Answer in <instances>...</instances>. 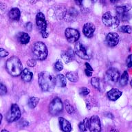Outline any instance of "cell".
<instances>
[{"label": "cell", "mask_w": 132, "mask_h": 132, "mask_svg": "<svg viewBox=\"0 0 132 132\" xmlns=\"http://www.w3.org/2000/svg\"><path fill=\"white\" fill-rule=\"evenodd\" d=\"M38 82L41 89L44 92H51L56 85L55 77L48 72L39 73Z\"/></svg>", "instance_id": "cell-1"}, {"label": "cell", "mask_w": 132, "mask_h": 132, "mask_svg": "<svg viewBox=\"0 0 132 132\" xmlns=\"http://www.w3.org/2000/svg\"><path fill=\"white\" fill-rule=\"evenodd\" d=\"M6 68L8 74L14 77L19 76L23 71L22 63L16 56H11L7 60Z\"/></svg>", "instance_id": "cell-2"}, {"label": "cell", "mask_w": 132, "mask_h": 132, "mask_svg": "<svg viewBox=\"0 0 132 132\" xmlns=\"http://www.w3.org/2000/svg\"><path fill=\"white\" fill-rule=\"evenodd\" d=\"M32 52L35 57L39 61L45 60L47 58L48 54L46 45L41 41L36 42L34 44L32 47Z\"/></svg>", "instance_id": "cell-3"}, {"label": "cell", "mask_w": 132, "mask_h": 132, "mask_svg": "<svg viewBox=\"0 0 132 132\" xmlns=\"http://www.w3.org/2000/svg\"><path fill=\"white\" fill-rule=\"evenodd\" d=\"M102 21L105 26L111 28H116L120 24L119 19L110 12H105L103 14L102 16Z\"/></svg>", "instance_id": "cell-4"}, {"label": "cell", "mask_w": 132, "mask_h": 132, "mask_svg": "<svg viewBox=\"0 0 132 132\" xmlns=\"http://www.w3.org/2000/svg\"><path fill=\"white\" fill-rule=\"evenodd\" d=\"M21 117V111L16 104H12L6 115V120L8 122L16 121Z\"/></svg>", "instance_id": "cell-5"}, {"label": "cell", "mask_w": 132, "mask_h": 132, "mask_svg": "<svg viewBox=\"0 0 132 132\" xmlns=\"http://www.w3.org/2000/svg\"><path fill=\"white\" fill-rule=\"evenodd\" d=\"M63 109V105L61 100L59 98H55L53 99L50 104L49 111L52 116H57L61 113Z\"/></svg>", "instance_id": "cell-6"}, {"label": "cell", "mask_w": 132, "mask_h": 132, "mask_svg": "<svg viewBox=\"0 0 132 132\" xmlns=\"http://www.w3.org/2000/svg\"><path fill=\"white\" fill-rule=\"evenodd\" d=\"M65 35L68 42L75 43L78 41L80 37V33L77 30L72 28H68L65 30Z\"/></svg>", "instance_id": "cell-7"}, {"label": "cell", "mask_w": 132, "mask_h": 132, "mask_svg": "<svg viewBox=\"0 0 132 132\" xmlns=\"http://www.w3.org/2000/svg\"><path fill=\"white\" fill-rule=\"evenodd\" d=\"M89 130L92 132H98L101 131V125L100 118L98 116H93L89 120Z\"/></svg>", "instance_id": "cell-8"}, {"label": "cell", "mask_w": 132, "mask_h": 132, "mask_svg": "<svg viewBox=\"0 0 132 132\" xmlns=\"http://www.w3.org/2000/svg\"><path fill=\"white\" fill-rule=\"evenodd\" d=\"M75 52L77 55L80 58L82 59H89L91 56L89 55L87 52V50L85 47L84 46L83 44L80 43V42H78L76 43L75 45Z\"/></svg>", "instance_id": "cell-9"}, {"label": "cell", "mask_w": 132, "mask_h": 132, "mask_svg": "<svg viewBox=\"0 0 132 132\" xmlns=\"http://www.w3.org/2000/svg\"><path fill=\"white\" fill-rule=\"evenodd\" d=\"M120 77L118 70L116 68H110L107 70L105 74V78L107 81L111 82H116Z\"/></svg>", "instance_id": "cell-10"}, {"label": "cell", "mask_w": 132, "mask_h": 132, "mask_svg": "<svg viewBox=\"0 0 132 132\" xmlns=\"http://www.w3.org/2000/svg\"><path fill=\"white\" fill-rule=\"evenodd\" d=\"M105 42L109 47H114L118 45L119 42V35L116 32H109L106 37Z\"/></svg>", "instance_id": "cell-11"}, {"label": "cell", "mask_w": 132, "mask_h": 132, "mask_svg": "<svg viewBox=\"0 0 132 132\" xmlns=\"http://www.w3.org/2000/svg\"><path fill=\"white\" fill-rule=\"evenodd\" d=\"M95 26L92 23H86L83 26L82 32L85 36L88 38H92L94 36V33L95 31Z\"/></svg>", "instance_id": "cell-12"}, {"label": "cell", "mask_w": 132, "mask_h": 132, "mask_svg": "<svg viewBox=\"0 0 132 132\" xmlns=\"http://www.w3.org/2000/svg\"><path fill=\"white\" fill-rule=\"evenodd\" d=\"M78 16V12L76 11L75 8H70V10L66 11L65 14H64V18L66 21L68 22H72L76 19Z\"/></svg>", "instance_id": "cell-13"}, {"label": "cell", "mask_w": 132, "mask_h": 132, "mask_svg": "<svg viewBox=\"0 0 132 132\" xmlns=\"http://www.w3.org/2000/svg\"><path fill=\"white\" fill-rule=\"evenodd\" d=\"M122 92L119 89L116 88L111 89V90H109L107 92V97L110 101H116L120 97L122 96Z\"/></svg>", "instance_id": "cell-14"}, {"label": "cell", "mask_w": 132, "mask_h": 132, "mask_svg": "<svg viewBox=\"0 0 132 132\" xmlns=\"http://www.w3.org/2000/svg\"><path fill=\"white\" fill-rule=\"evenodd\" d=\"M59 121L61 129L63 131L70 132L72 131V127H71L70 122L68 121L64 118L60 117L59 118Z\"/></svg>", "instance_id": "cell-15"}, {"label": "cell", "mask_w": 132, "mask_h": 132, "mask_svg": "<svg viewBox=\"0 0 132 132\" xmlns=\"http://www.w3.org/2000/svg\"><path fill=\"white\" fill-rule=\"evenodd\" d=\"M61 57L65 63H70V62H72L74 59V52H73L72 50H68V51L64 52L62 53Z\"/></svg>", "instance_id": "cell-16"}, {"label": "cell", "mask_w": 132, "mask_h": 132, "mask_svg": "<svg viewBox=\"0 0 132 132\" xmlns=\"http://www.w3.org/2000/svg\"><path fill=\"white\" fill-rule=\"evenodd\" d=\"M9 18L13 21H19L21 16V12L19 9L17 8H13L10 10L8 14Z\"/></svg>", "instance_id": "cell-17"}, {"label": "cell", "mask_w": 132, "mask_h": 132, "mask_svg": "<svg viewBox=\"0 0 132 132\" xmlns=\"http://www.w3.org/2000/svg\"><path fill=\"white\" fill-rule=\"evenodd\" d=\"M21 74V78H22V80L23 81H25V82H30L32 79V73L30 70H28L27 68H26V69L23 70Z\"/></svg>", "instance_id": "cell-18"}, {"label": "cell", "mask_w": 132, "mask_h": 132, "mask_svg": "<svg viewBox=\"0 0 132 132\" xmlns=\"http://www.w3.org/2000/svg\"><path fill=\"white\" fill-rule=\"evenodd\" d=\"M30 40V37L28 33L19 32L18 35V41L21 44H23V45L27 44L29 43Z\"/></svg>", "instance_id": "cell-19"}, {"label": "cell", "mask_w": 132, "mask_h": 132, "mask_svg": "<svg viewBox=\"0 0 132 132\" xmlns=\"http://www.w3.org/2000/svg\"><path fill=\"white\" fill-rule=\"evenodd\" d=\"M55 82L56 85L59 87H64L66 86L67 84V81H66L65 76L63 75V74H59L56 76L55 78Z\"/></svg>", "instance_id": "cell-20"}, {"label": "cell", "mask_w": 132, "mask_h": 132, "mask_svg": "<svg viewBox=\"0 0 132 132\" xmlns=\"http://www.w3.org/2000/svg\"><path fill=\"white\" fill-rule=\"evenodd\" d=\"M45 21V15L42 13V12H39L37 13V16H36V23H37V26L39 28V29L41 28L42 26H43Z\"/></svg>", "instance_id": "cell-21"}, {"label": "cell", "mask_w": 132, "mask_h": 132, "mask_svg": "<svg viewBox=\"0 0 132 132\" xmlns=\"http://www.w3.org/2000/svg\"><path fill=\"white\" fill-rule=\"evenodd\" d=\"M119 85L120 86H125L127 84L128 80H129V74L127 71H125L121 76L119 77Z\"/></svg>", "instance_id": "cell-22"}, {"label": "cell", "mask_w": 132, "mask_h": 132, "mask_svg": "<svg viewBox=\"0 0 132 132\" xmlns=\"http://www.w3.org/2000/svg\"><path fill=\"white\" fill-rule=\"evenodd\" d=\"M66 77L72 82H76L78 80V73L75 72H69L66 74Z\"/></svg>", "instance_id": "cell-23"}, {"label": "cell", "mask_w": 132, "mask_h": 132, "mask_svg": "<svg viewBox=\"0 0 132 132\" xmlns=\"http://www.w3.org/2000/svg\"><path fill=\"white\" fill-rule=\"evenodd\" d=\"M89 120L88 118H85L83 121L79 123L78 127L80 131H86L89 129Z\"/></svg>", "instance_id": "cell-24"}, {"label": "cell", "mask_w": 132, "mask_h": 132, "mask_svg": "<svg viewBox=\"0 0 132 132\" xmlns=\"http://www.w3.org/2000/svg\"><path fill=\"white\" fill-rule=\"evenodd\" d=\"M116 12L117 14H120L125 13V12H128L131 10V6L129 5H125L123 6H118L116 8Z\"/></svg>", "instance_id": "cell-25"}, {"label": "cell", "mask_w": 132, "mask_h": 132, "mask_svg": "<svg viewBox=\"0 0 132 132\" xmlns=\"http://www.w3.org/2000/svg\"><path fill=\"white\" fill-rule=\"evenodd\" d=\"M39 102V98L37 97H31L28 101V106L30 108L33 109L37 105Z\"/></svg>", "instance_id": "cell-26"}, {"label": "cell", "mask_w": 132, "mask_h": 132, "mask_svg": "<svg viewBox=\"0 0 132 132\" xmlns=\"http://www.w3.org/2000/svg\"><path fill=\"white\" fill-rule=\"evenodd\" d=\"M91 84L92 85L94 88H96V89H100L101 87H100V79L98 77H94V78H92L91 80Z\"/></svg>", "instance_id": "cell-27"}, {"label": "cell", "mask_w": 132, "mask_h": 132, "mask_svg": "<svg viewBox=\"0 0 132 132\" xmlns=\"http://www.w3.org/2000/svg\"><path fill=\"white\" fill-rule=\"evenodd\" d=\"M40 30H41V35L43 38H47L49 36V33L47 30V23L46 22L42 26V27L40 28Z\"/></svg>", "instance_id": "cell-28"}, {"label": "cell", "mask_w": 132, "mask_h": 132, "mask_svg": "<svg viewBox=\"0 0 132 132\" xmlns=\"http://www.w3.org/2000/svg\"><path fill=\"white\" fill-rule=\"evenodd\" d=\"M118 30L122 32L128 33V34L131 33V27L130 26H122L120 27Z\"/></svg>", "instance_id": "cell-29"}, {"label": "cell", "mask_w": 132, "mask_h": 132, "mask_svg": "<svg viewBox=\"0 0 132 132\" xmlns=\"http://www.w3.org/2000/svg\"><path fill=\"white\" fill-rule=\"evenodd\" d=\"M65 109L67 110L68 113L70 114H72L74 113V112L75 111V109H74V107L71 105V103L69 102V101H65Z\"/></svg>", "instance_id": "cell-30"}, {"label": "cell", "mask_w": 132, "mask_h": 132, "mask_svg": "<svg viewBox=\"0 0 132 132\" xmlns=\"http://www.w3.org/2000/svg\"><path fill=\"white\" fill-rule=\"evenodd\" d=\"M54 68H55V70L56 71H58V72L61 71L63 69V63L61 62V61L58 60L56 62L55 64H54Z\"/></svg>", "instance_id": "cell-31"}, {"label": "cell", "mask_w": 132, "mask_h": 132, "mask_svg": "<svg viewBox=\"0 0 132 132\" xmlns=\"http://www.w3.org/2000/svg\"><path fill=\"white\" fill-rule=\"evenodd\" d=\"M89 92H90L89 89L88 88H87V87H81L79 89V94L81 96H87L89 94Z\"/></svg>", "instance_id": "cell-32"}, {"label": "cell", "mask_w": 132, "mask_h": 132, "mask_svg": "<svg viewBox=\"0 0 132 132\" xmlns=\"http://www.w3.org/2000/svg\"><path fill=\"white\" fill-rule=\"evenodd\" d=\"M7 93V87L2 82H0V96H4Z\"/></svg>", "instance_id": "cell-33"}, {"label": "cell", "mask_w": 132, "mask_h": 132, "mask_svg": "<svg viewBox=\"0 0 132 132\" xmlns=\"http://www.w3.org/2000/svg\"><path fill=\"white\" fill-rule=\"evenodd\" d=\"M8 52L4 48H0V58L6 57L8 55Z\"/></svg>", "instance_id": "cell-34"}, {"label": "cell", "mask_w": 132, "mask_h": 132, "mask_svg": "<svg viewBox=\"0 0 132 132\" xmlns=\"http://www.w3.org/2000/svg\"><path fill=\"white\" fill-rule=\"evenodd\" d=\"M27 65L30 67H35L37 65V61L33 59H30L27 61Z\"/></svg>", "instance_id": "cell-35"}, {"label": "cell", "mask_w": 132, "mask_h": 132, "mask_svg": "<svg viewBox=\"0 0 132 132\" xmlns=\"http://www.w3.org/2000/svg\"><path fill=\"white\" fill-rule=\"evenodd\" d=\"M127 64L128 68H131L132 66V61H131V55H129L128 58L127 59Z\"/></svg>", "instance_id": "cell-36"}, {"label": "cell", "mask_w": 132, "mask_h": 132, "mask_svg": "<svg viewBox=\"0 0 132 132\" xmlns=\"http://www.w3.org/2000/svg\"><path fill=\"white\" fill-rule=\"evenodd\" d=\"M85 73L86 74L87 76H92V71H91L89 70H87V69H85Z\"/></svg>", "instance_id": "cell-37"}, {"label": "cell", "mask_w": 132, "mask_h": 132, "mask_svg": "<svg viewBox=\"0 0 132 132\" xmlns=\"http://www.w3.org/2000/svg\"><path fill=\"white\" fill-rule=\"evenodd\" d=\"M26 28L28 31H30L32 30V23L30 22H28L26 25Z\"/></svg>", "instance_id": "cell-38"}, {"label": "cell", "mask_w": 132, "mask_h": 132, "mask_svg": "<svg viewBox=\"0 0 132 132\" xmlns=\"http://www.w3.org/2000/svg\"><path fill=\"white\" fill-rule=\"evenodd\" d=\"M85 67H86V69H87V70H91V71H93V68L91 67V65H89V64L88 63H85Z\"/></svg>", "instance_id": "cell-39"}, {"label": "cell", "mask_w": 132, "mask_h": 132, "mask_svg": "<svg viewBox=\"0 0 132 132\" xmlns=\"http://www.w3.org/2000/svg\"><path fill=\"white\" fill-rule=\"evenodd\" d=\"M74 1H75V2H76V4H78V5H79V6H80V5L82 4V0H74Z\"/></svg>", "instance_id": "cell-40"}, {"label": "cell", "mask_w": 132, "mask_h": 132, "mask_svg": "<svg viewBox=\"0 0 132 132\" xmlns=\"http://www.w3.org/2000/svg\"><path fill=\"white\" fill-rule=\"evenodd\" d=\"M2 115L0 113V124L2 122Z\"/></svg>", "instance_id": "cell-41"}, {"label": "cell", "mask_w": 132, "mask_h": 132, "mask_svg": "<svg viewBox=\"0 0 132 132\" xmlns=\"http://www.w3.org/2000/svg\"><path fill=\"white\" fill-rule=\"evenodd\" d=\"M110 1H111V2H112V3H115V2H118V0H110Z\"/></svg>", "instance_id": "cell-42"}, {"label": "cell", "mask_w": 132, "mask_h": 132, "mask_svg": "<svg viewBox=\"0 0 132 132\" xmlns=\"http://www.w3.org/2000/svg\"><path fill=\"white\" fill-rule=\"evenodd\" d=\"M97 0H92V3H95V2H96Z\"/></svg>", "instance_id": "cell-43"}, {"label": "cell", "mask_w": 132, "mask_h": 132, "mask_svg": "<svg viewBox=\"0 0 132 132\" xmlns=\"http://www.w3.org/2000/svg\"><path fill=\"white\" fill-rule=\"evenodd\" d=\"M2 132H4V131H6V132H8V131H7V130H6V129H4V130H2Z\"/></svg>", "instance_id": "cell-44"}, {"label": "cell", "mask_w": 132, "mask_h": 132, "mask_svg": "<svg viewBox=\"0 0 132 132\" xmlns=\"http://www.w3.org/2000/svg\"><path fill=\"white\" fill-rule=\"evenodd\" d=\"M48 1H50V0H48Z\"/></svg>", "instance_id": "cell-45"}]
</instances>
